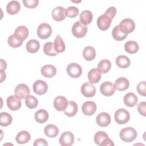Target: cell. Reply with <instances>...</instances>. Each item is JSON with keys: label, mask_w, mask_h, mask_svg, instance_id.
<instances>
[{"label": "cell", "mask_w": 146, "mask_h": 146, "mask_svg": "<svg viewBox=\"0 0 146 146\" xmlns=\"http://www.w3.org/2000/svg\"><path fill=\"white\" fill-rule=\"evenodd\" d=\"M116 13V9L111 6L108 7L105 13L99 16L97 19V26L98 28L102 30H107L111 26V22Z\"/></svg>", "instance_id": "1"}, {"label": "cell", "mask_w": 146, "mask_h": 146, "mask_svg": "<svg viewBox=\"0 0 146 146\" xmlns=\"http://www.w3.org/2000/svg\"><path fill=\"white\" fill-rule=\"evenodd\" d=\"M95 143L100 146H112L114 143L108 137V135L103 131H98L94 135Z\"/></svg>", "instance_id": "2"}, {"label": "cell", "mask_w": 146, "mask_h": 146, "mask_svg": "<svg viewBox=\"0 0 146 146\" xmlns=\"http://www.w3.org/2000/svg\"><path fill=\"white\" fill-rule=\"evenodd\" d=\"M120 137L124 142H131L137 137V132L133 128L128 127L123 128L120 132Z\"/></svg>", "instance_id": "3"}, {"label": "cell", "mask_w": 146, "mask_h": 146, "mask_svg": "<svg viewBox=\"0 0 146 146\" xmlns=\"http://www.w3.org/2000/svg\"><path fill=\"white\" fill-rule=\"evenodd\" d=\"M72 34L78 38L84 37L87 32V27L83 25L79 21H76L74 23L72 27Z\"/></svg>", "instance_id": "4"}, {"label": "cell", "mask_w": 146, "mask_h": 146, "mask_svg": "<svg viewBox=\"0 0 146 146\" xmlns=\"http://www.w3.org/2000/svg\"><path fill=\"white\" fill-rule=\"evenodd\" d=\"M115 121L119 124H124L127 123L129 119L130 115L128 111L124 108H120L117 110L114 115Z\"/></svg>", "instance_id": "5"}, {"label": "cell", "mask_w": 146, "mask_h": 146, "mask_svg": "<svg viewBox=\"0 0 146 146\" xmlns=\"http://www.w3.org/2000/svg\"><path fill=\"white\" fill-rule=\"evenodd\" d=\"M118 25L120 30L126 34L131 33L133 31L135 28V23L134 21L130 18H125L123 19Z\"/></svg>", "instance_id": "6"}, {"label": "cell", "mask_w": 146, "mask_h": 146, "mask_svg": "<svg viewBox=\"0 0 146 146\" xmlns=\"http://www.w3.org/2000/svg\"><path fill=\"white\" fill-rule=\"evenodd\" d=\"M37 35L42 39H45L50 36L52 34V29L50 25L46 23H42L37 28Z\"/></svg>", "instance_id": "7"}, {"label": "cell", "mask_w": 146, "mask_h": 146, "mask_svg": "<svg viewBox=\"0 0 146 146\" xmlns=\"http://www.w3.org/2000/svg\"><path fill=\"white\" fill-rule=\"evenodd\" d=\"M66 71L68 75L73 78H79L82 73V68L81 66L76 63H71L69 64L67 67Z\"/></svg>", "instance_id": "8"}, {"label": "cell", "mask_w": 146, "mask_h": 146, "mask_svg": "<svg viewBox=\"0 0 146 146\" xmlns=\"http://www.w3.org/2000/svg\"><path fill=\"white\" fill-rule=\"evenodd\" d=\"M115 85L108 81L103 82L100 86V91L106 96H111L115 92Z\"/></svg>", "instance_id": "9"}, {"label": "cell", "mask_w": 146, "mask_h": 146, "mask_svg": "<svg viewBox=\"0 0 146 146\" xmlns=\"http://www.w3.org/2000/svg\"><path fill=\"white\" fill-rule=\"evenodd\" d=\"M33 88L34 93L39 95H42L47 91L48 85L42 80H37L33 84Z\"/></svg>", "instance_id": "10"}, {"label": "cell", "mask_w": 146, "mask_h": 146, "mask_svg": "<svg viewBox=\"0 0 146 146\" xmlns=\"http://www.w3.org/2000/svg\"><path fill=\"white\" fill-rule=\"evenodd\" d=\"M19 98L16 95H10L9 96L6 100L7 107L12 111H17L19 110L21 106L22 103Z\"/></svg>", "instance_id": "11"}, {"label": "cell", "mask_w": 146, "mask_h": 146, "mask_svg": "<svg viewBox=\"0 0 146 146\" xmlns=\"http://www.w3.org/2000/svg\"><path fill=\"white\" fill-rule=\"evenodd\" d=\"M80 90L82 94L86 98L93 97L96 93L95 86L90 82H86L83 84Z\"/></svg>", "instance_id": "12"}, {"label": "cell", "mask_w": 146, "mask_h": 146, "mask_svg": "<svg viewBox=\"0 0 146 146\" xmlns=\"http://www.w3.org/2000/svg\"><path fill=\"white\" fill-rule=\"evenodd\" d=\"M59 143L63 146H70L73 144L74 141V136L70 131H66L61 135L59 139Z\"/></svg>", "instance_id": "13"}, {"label": "cell", "mask_w": 146, "mask_h": 146, "mask_svg": "<svg viewBox=\"0 0 146 146\" xmlns=\"http://www.w3.org/2000/svg\"><path fill=\"white\" fill-rule=\"evenodd\" d=\"M29 87L25 84H19L15 88V95L19 99H25L30 94Z\"/></svg>", "instance_id": "14"}, {"label": "cell", "mask_w": 146, "mask_h": 146, "mask_svg": "<svg viewBox=\"0 0 146 146\" xmlns=\"http://www.w3.org/2000/svg\"><path fill=\"white\" fill-rule=\"evenodd\" d=\"M68 102L67 99L63 96H56L54 100V107L58 111H64L67 107Z\"/></svg>", "instance_id": "15"}, {"label": "cell", "mask_w": 146, "mask_h": 146, "mask_svg": "<svg viewBox=\"0 0 146 146\" xmlns=\"http://www.w3.org/2000/svg\"><path fill=\"white\" fill-rule=\"evenodd\" d=\"M82 111L85 115L91 116L94 115L96 111V104L94 102H86L82 105Z\"/></svg>", "instance_id": "16"}, {"label": "cell", "mask_w": 146, "mask_h": 146, "mask_svg": "<svg viewBox=\"0 0 146 146\" xmlns=\"http://www.w3.org/2000/svg\"><path fill=\"white\" fill-rule=\"evenodd\" d=\"M96 121L97 124L101 127H107L111 123V116L107 112H101L96 116Z\"/></svg>", "instance_id": "17"}, {"label": "cell", "mask_w": 146, "mask_h": 146, "mask_svg": "<svg viewBox=\"0 0 146 146\" xmlns=\"http://www.w3.org/2000/svg\"><path fill=\"white\" fill-rule=\"evenodd\" d=\"M66 17V9L62 6H57L52 11V17L56 21H62Z\"/></svg>", "instance_id": "18"}, {"label": "cell", "mask_w": 146, "mask_h": 146, "mask_svg": "<svg viewBox=\"0 0 146 146\" xmlns=\"http://www.w3.org/2000/svg\"><path fill=\"white\" fill-rule=\"evenodd\" d=\"M41 74L46 78H52L56 74V68L52 64H46L41 68Z\"/></svg>", "instance_id": "19"}, {"label": "cell", "mask_w": 146, "mask_h": 146, "mask_svg": "<svg viewBox=\"0 0 146 146\" xmlns=\"http://www.w3.org/2000/svg\"><path fill=\"white\" fill-rule=\"evenodd\" d=\"M123 100L125 105L129 107H132L136 105L138 102V98L134 93L129 92L124 95Z\"/></svg>", "instance_id": "20"}, {"label": "cell", "mask_w": 146, "mask_h": 146, "mask_svg": "<svg viewBox=\"0 0 146 146\" xmlns=\"http://www.w3.org/2000/svg\"><path fill=\"white\" fill-rule=\"evenodd\" d=\"M115 88L119 91H123L126 90L129 86V80L124 77H120L117 78L115 82Z\"/></svg>", "instance_id": "21"}, {"label": "cell", "mask_w": 146, "mask_h": 146, "mask_svg": "<svg viewBox=\"0 0 146 146\" xmlns=\"http://www.w3.org/2000/svg\"><path fill=\"white\" fill-rule=\"evenodd\" d=\"M89 82L91 84H95L100 80L102 75L101 72L98 70V68H94L89 71L87 75Z\"/></svg>", "instance_id": "22"}, {"label": "cell", "mask_w": 146, "mask_h": 146, "mask_svg": "<svg viewBox=\"0 0 146 146\" xmlns=\"http://www.w3.org/2000/svg\"><path fill=\"white\" fill-rule=\"evenodd\" d=\"M21 9L20 3L17 1L9 2L6 6V11L10 15H14L18 13Z\"/></svg>", "instance_id": "23"}, {"label": "cell", "mask_w": 146, "mask_h": 146, "mask_svg": "<svg viewBox=\"0 0 146 146\" xmlns=\"http://www.w3.org/2000/svg\"><path fill=\"white\" fill-rule=\"evenodd\" d=\"M14 34L19 39L23 42L29 35V30L25 26H19L15 29Z\"/></svg>", "instance_id": "24"}, {"label": "cell", "mask_w": 146, "mask_h": 146, "mask_svg": "<svg viewBox=\"0 0 146 146\" xmlns=\"http://www.w3.org/2000/svg\"><path fill=\"white\" fill-rule=\"evenodd\" d=\"M78 110V107L76 102L74 101H70L68 103L67 108L64 111V113L68 117H72L76 115Z\"/></svg>", "instance_id": "25"}, {"label": "cell", "mask_w": 146, "mask_h": 146, "mask_svg": "<svg viewBox=\"0 0 146 146\" xmlns=\"http://www.w3.org/2000/svg\"><path fill=\"white\" fill-rule=\"evenodd\" d=\"M34 117L36 122L42 124L47 121L48 119V113L45 110L40 109L35 113Z\"/></svg>", "instance_id": "26"}, {"label": "cell", "mask_w": 146, "mask_h": 146, "mask_svg": "<svg viewBox=\"0 0 146 146\" xmlns=\"http://www.w3.org/2000/svg\"><path fill=\"white\" fill-rule=\"evenodd\" d=\"M31 139V136L29 132L26 131H21L15 137V140L17 143L23 144L28 143Z\"/></svg>", "instance_id": "27"}, {"label": "cell", "mask_w": 146, "mask_h": 146, "mask_svg": "<svg viewBox=\"0 0 146 146\" xmlns=\"http://www.w3.org/2000/svg\"><path fill=\"white\" fill-rule=\"evenodd\" d=\"M44 132L47 137L54 138L58 135L59 133V129L56 125L50 124L44 127Z\"/></svg>", "instance_id": "28"}, {"label": "cell", "mask_w": 146, "mask_h": 146, "mask_svg": "<svg viewBox=\"0 0 146 146\" xmlns=\"http://www.w3.org/2000/svg\"><path fill=\"white\" fill-rule=\"evenodd\" d=\"M80 22L84 25H89L92 21L93 15L90 10H84L80 14Z\"/></svg>", "instance_id": "29"}, {"label": "cell", "mask_w": 146, "mask_h": 146, "mask_svg": "<svg viewBox=\"0 0 146 146\" xmlns=\"http://www.w3.org/2000/svg\"><path fill=\"white\" fill-rule=\"evenodd\" d=\"M83 56L87 61L92 60L96 56L95 48L91 46H86L83 51Z\"/></svg>", "instance_id": "30"}, {"label": "cell", "mask_w": 146, "mask_h": 146, "mask_svg": "<svg viewBox=\"0 0 146 146\" xmlns=\"http://www.w3.org/2000/svg\"><path fill=\"white\" fill-rule=\"evenodd\" d=\"M54 48L57 53L63 52L66 48L65 44L59 35H57L54 42Z\"/></svg>", "instance_id": "31"}, {"label": "cell", "mask_w": 146, "mask_h": 146, "mask_svg": "<svg viewBox=\"0 0 146 146\" xmlns=\"http://www.w3.org/2000/svg\"><path fill=\"white\" fill-rule=\"evenodd\" d=\"M26 50L30 53L36 52L40 48V43L36 39H30L26 43Z\"/></svg>", "instance_id": "32"}, {"label": "cell", "mask_w": 146, "mask_h": 146, "mask_svg": "<svg viewBox=\"0 0 146 146\" xmlns=\"http://www.w3.org/2000/svg\"><path fill=\"white\" fill-rule=\"evenodd\" d=\"M116 65L121 68H126L131 64L130 59L125 55H119L116 59Z\"/></svg>", "instance_id": "33"}, {"label": "cell", "mask_w": 146, "mask_h": 146, "mask_svg": "<svg viewBox=\"0 0 146 146\" xmlns=\"http://www.w3.org/2000/svg\"><path fill=\"white\" fill-rule=\"evenodd\" d=\"M139 45L133 40H129L124 44L125 51L129 54H135L139 50Z\"/></svg>", "instance_id": "34"}, {"label": "cell", "mask_w": 146, "mask_h": 146, "mask_svg": "<svg viewBox=\"0 0 146 146\" xmlns=\"http://www.w3.org/2000/svg\"><path fill=\"white\" fill-rule=\"evenodd\" d=\"M111 68V63L107 59H103L99 62L98 70L103 74L107 73Z\"/></svg>", "instance_id": "35"}, {"label": "cell", "mask_w": 146, "mask_h": 146, "mask_svg": "<svg viewBox=\"0 0 146 146\" xmlns=\"http://www.w3.org/2000/svg\"><path fill=\"white\" fill-rule=\"evenodd\" d=\"M112 35L116 40L121 41L126 38L127 34L123 33L120 30L119 25H116L112 31Z\"/></svg>", "instance_id": "36"}, {"label": "cell", "mask_w": 146, "mask_h": 146, "mask_svg": "<svg viewBox=\"0 0 146 146\" xmlns=\"http://www.w3.org/2000/svg\"><path fill=\"white\" fill-rule=\"evenodd\" d=\"M13 120L12 116L7 112H2L0 113V125L2 127L9 125Z\"/></svg>", "instance_id": "37"}, {"label": "cell", "mask_w": 146, "mask_h": 146, "mask_svg": "<svg viewBox=\"0 0 146 146\" xmlns=\"http://www.w3.org/2000/svg\"><path fill=\"white\" fill-rule=\"evenodd\" d=\"M7 43L10 46L13 48H17L20 47L23 41L19 39L14 34L10 35L7 39Z\"/></svg>", "instance_id": "38"}, {"label": "cell", "mask_w": 146, "mask_h": 146, "mask_svg": "<svg viewBox=\"0 0 146 146\" xmlns=\"http://www.w3.org/2000/svg\"><path fill=\"white\" fill-rule=\"evenodd\" d=\"M43 51L46 55L48 56H56L58 53L54 48V44L51 42L46 43L43 46Z\"/></svg>", "instance_id": "39"}, {"label": "cell", "mask_w": 146, "mask_h": 146, "mask_svg": "<svg viewBox=\"0 0 146 146\" xmlns=\"http://www.w3.org/2000/svg\"><path fill=\"white\" fill-rule=\"evenodd\" d=\"M25 104L29 108L34 109L37 107L38 101L35 96L29 95L25 98Z\"/></svg>", "instance_id": "40"}, {"label": "cell", "mask_w": 146, "mask_h": 146, "mask_svg": "<svg viewBox=\"0 0 146 146\" xmlns=\"http://www.w3.org/2000/svg\"><path fill=\"white\" fill-rule=\"evenodd\" d=\"M79 13V9L75 6H70L66 9V16L68 18H75Z\"/></svg>", "instance_id": "41"}, {"label": "cell", "mask_w": 146, "mask_h": 146, "mask_svg": "<svg viewBox=\"0 0 146 146\" xmlns=\"http://www.w3.org/2000/svg\"><path fill=\"white\" fill-rule=\"evenodd\" d=\"M23 3L25 7L27 8L32 9V8H35L38 6L39 3V1L38 0H23Z\"/></svg>", "instance_id": "42"}, {"label": "cell", "mask_w": 146, "mask_h": 146, "mask_svg": "<svg viewBox=\"0 0 146 146\" xmlns=\"http://www.w3.org/2000/svg\"><path fill=\"white\" fill-rule=\"evenodd\" d=\"M136 90L138 93L143 96H145V82H140L136 87Z\"/></svg>", "instance_id": "43"}, {"label": "cell", "mask_w": 146, "mask_h": 146, "mask_svg": "<svg viewBox=\"0 0 146 146\" xmlns=\"http://www.w3.org/2000/svg\"><path fill=\"white\" fill-rule=\"evenodd\" d=\"M146 103L145 102H142L140 103L137 106V111L142 116H146Z\"/></svg>", "instance_id": "44"}, {"label": "cell", "mask_w": 146, "mask_h": 146, "mask_svg": "<svg viewBox=\"0 0 146 146\" xmlns=\"http://www.w3.org/2000/svg\"><path fill=\"white\" fill-rule=\"evenodd\" d=\"M34 146H38V145H48V143L46 140L42 138H39L35 140L34 144Z\"/></svg>", "instance_id": "45"}, {"label": "cell", "mask_w": 146, "mask_h": 146, "mask_svg": "<svg viewBox=\"0 0 146 146\" xmlns=\"http://www.w3.org/2000/svg\"><path fill=\"white\" fill-rule=\"evenodd\" d=\"M1 83H2V82L6 78V74L5 72H4V71L1 70Z\"/></svg>", "instance_id": "46"}, {"label": "cell", "mask_w": 146, "mask_h": 146, "mask_svg": "<svg viewBox=\"0 0 146 146\" xmlns=\"http://www.w3.org/2000/svg\"><path fill=\"white\" fill-rule=\"evenodd\" d=\"M1 70H2L3 68V66H4L5 68L6 69V67H7V64H6V62L5 61H4L2 59H1Z\"/></svg>", "instance_id": "47"}]
</instances>
